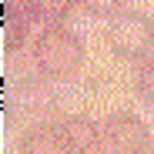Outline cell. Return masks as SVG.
<instances>
[{"label":"cell","mask_w":154,"mask_h":154,"mask_svg":"<svg viewBox=\"0 0 154 154\" xmlns=\"http://www.w3.org/2000/svg\"><path fill=\"white\" fill-rule=\"evenodd\" d=\"M34 64L44 77H70L84 64V40L70 27H44L34 40Z\"/></svg>","instance_id":"1"},{"label":"cell","mask_w":154,"mask_h":154,"mask_svg":"<svg viewBox=\"0 0 154 154\" xmlns=\"http://www.w3.org/2000/svg\"><path fill=\"white\" fill-rule=\"evenodd\" d=\"M104 44L121 60H147L154 50V20L141 10H124L104 27Z\"/></svg>","instance_id":"2"},{"label":"cell","mask_w":154,"mask_h":154,"mask_svg":"<svg viewBox=\"0 0 154 154\" xmlns=\"http://www.w3.org/2000/svg\"><path fill=\"white\" fill-rule=\"evenodd\" d=\"M100 147H104V154H147L151 131L137 114L117 111L100 121Z\"/></svg>","instance_id":"3"},{"label":"cell","mask_w":154,"mask_h":154,"mask_svg":"<svg viewBox=\"0 0 154 154\" xmlns=\"http://www.w3.org/2000/svg\"><path fill=\"white\" fill-rule=\"evenodd\" d=\"M74 4L77 0H23L30 20H40L44 27H60V20H67Z\"/></svg>","instance_id":"7"},{"label":"cell","mask_w":154,"mask_h":154,"mask_svg":"<svg viewBox=\"0 0 154 154\" xmlns=\"http://www.w3.org/2000/svg\"><path fill=\"white\" fill-rule=\"evenodd\" d=\"M77 7L97 20H114L117 14H124L127 0H77Z\"/></svg>","instance_id":"8"},{"label":"cell","mask_w":154,"mask_h":154,"mask_svg":"<svg viewBox=\"0 0 154 154\" xmlns=\"http://www.w3.org/2000/svg\"><path fill=\"white\" fill-rule=\"evenodd\" d=\"M134 91H137V97L144 100V104L154 107V57L141 60V67L134 74Z\"/></svg>","instance_id":"9"},{"label":"cell","mask_w":154,"mask_h":154,"mask_svg":"<svg viewBox=\"0 0 154 154\" xmlns=\"http://www.w3.org/2000/svg\"><path fill=\"white\" fill-rule=\"evenodd\" d=\"M60 134L67 141V147L74 154H104V147H100V124L84 117V114H74V117H64L57 121Z\"/></svg>","instance_id":"4"},{"label":"cell","mask_w":154,"mask_h":154,"mask_svg":"<svg viewBox=\"0 0 154 154\" xmlns=\"http://www.w3.org/2000/svg\"><path fill=\"white\" fill-rule=\"evenodd\" d=\"M27 27H30V14L23 7V0H17V4L7 0V7H4V47H7V54H17L23 47Z\"/></svg>","instance_id":"6"},{"label":"cell","mask_w":154,"mask_h":154,"mask_svg":"<svg viewBox=\"0 0 154 154\" xmlns=\"http://www.w3.org/2000/svg\"><path fill=\"white\" fill-rule=\"evenodd\" d=\"M17 154H74L57 124H34L20 134Z\"/></svg>","instance_id":"5"}]
</instances>
